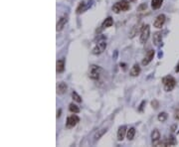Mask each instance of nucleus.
<instances>
[{
	"label": "nucleus",
	"mask_w": 179,
	"mask_h": 147,
	"mask_svg": "<svg viewBox=\"0 0 179 147\" xmlns=\"http://www.w3.org/2000/svg\"><path fill=\"white\" fill-rule=\"evenodd\" d=\"M129 3L130 2L128 1V0H120V1L116 2L115 5L113 6V11L116 14H118V13L120 12H124V11H127L129 10V8H130V5H129Z\"/></svg>",
	"instance_id": "nucleus-1"
},
{
	"label": "nucleus",
	"mask_w": 179,
	"mask_h": 147,
	"mask_svg": "<svg viewBox=\"0 0 179 147\" xmlns=\"http://www.w3.org/2000/svg\"><path fill=\"white\" fill-rule=\"evenodd\" d=\"M162 84H163V88H164L165 92H171L176 86V81L173 77L171 76H167L164 77L162 79Z\"/></svg>",
	"instance_id": "nucleus-2"
},
{
	"label": "nucleus",
	"mask_w": 179,
	"mask_h": 147,
	"mask_svg": "<svg viewBox=\"0 0 179 147\" xmlns=\"http://www.w3.org/2000/svg\"><path fill=\"white\" fill-rule=\"evenodd\" d=\"M100 73H102V68L100 66H97V65H92L90 67V71H89V77L91 78L92 80H95V81H98L100 79Z\"/></svg>",
	"instance_id": "nucleus-3"
},
{
	"label": "nucleus",
	"mask_w": 179,
	"mask_h": 147,
	"mask_svg": "<svg viewBox=\"0 0 179 147\" xmlns=\"http://www.w3.org/2000/svg\"><path fill=\"white\" fill-rule=\"evenodd\" d=\"M149 35H150V27L149 25H143L141 28V32H140V43L141 44H145L147 42L149 38Z\"/></svg>",
	"instance_id": "nucleus-4"
},
{
	"label": "nucleus",
	"mask_w": 179,
	"mask_h": 147,
	"mask_svg": "<svg viewBox=\"0 0 179 147\" xmlns=\"http://www.w3.org/2000/svg\"><path fill=\"white\" fill-rule=\"evenodd\" d=\"M80 122V118L78 115L76 114H72L70 116L67 117V121H66V126L68 128H73L77 125Z\"/></svg>",
	"instance_id": "nucleus-5"
},
{
	"label": "nucleus",
	"mask_w": 179,
	"mask_h": 147,
	"mask_svg": "<svg viewBox=\"0 0 179 147\" xmlns=\"http://www.w3.org/2000/svg\"><path fill=\"white\" fill-rule=\"evenodd\" d=\"M107 49V42L106 41H100L94 47L93 49V54L94 55H100L102 53L105 52V50Z\"/></svg>",
	"instance_id": "nucleus-6"
},
{
	"label": "nucleus",
	"mask_w": 179,
	"mask_h": 147,
	"mask_svg": "<svg viewBox=\"0 0 179 147\" xmlns=\"http://www.w3.org/2000/svg\"><path fill=\"white\" fill-rule=\"evenodd\" d=\"M165 20H166V17H165V15L164 14H159L155 18V20H154L153 26L155 28H157V29L162 28L163 25H164V23H165Z\"/></svg>",
	"instance_id": "nucleus-7"
},
{
	"label": "nucleus",
	"mask_w": 179,
	"mask_h": 147,
	"mask_svg": "<svg viewBox=\"0 0 179 147\" xmlns=\"http://www.w3.org/2000/svg\"><path fill=\"white\" fill-rule=\"evenodd\" d=\"M176 144H177V140L175 139L174 136L170 135L169 137L165 138L163 141H160L158 146H172V145H176Z\"/></svg>",
	"instance_id": "nucleus-8"
},
{
	"label": "nucleus",
	"mask_w": 179,
	"mask_h": 147,
	"mask_svg": "<svg viewBox=\"0 0 179 147\" xmlns=\"http://www.w3.org/2000/svg\"><path fill=\"white\" fill-rule=\"evenodd\" d=\"M68 18H69L68 15L64 14L61 18L59 19V21H58V23H57V26H56V30H57L58 32H59V31H62L63 29H64V27L67 24V22H68Z\"/></svg>",
	"instance_id": "nucleus-9"
},
{
	"label": "nucleus",
	"mask_w": 179,
	"mask_h": 147,
	"mask_svg": "<svg viewBox=\"0 0 179 147\" xmlns=\"http://www.w3.org/2000/svg\"><path fill=\"white\" fill-rule=\"evenodd\" d=\"M151 140H152V145L158 146L160 142V133L157 129H154L151 133Z\"/></svg>",
	"instance_id": "nucleus-10"
},
{
	"label": "nucleus",
	"mask_w": 179,
	"mask_h": 147,
	"mask_svg": "<svg viewBox=\"0 0 179 147\" xmlns=\"http://www.w3.org/2000/svg\"><path fill=\"white\" fill-rule=\"evenodd\" d=\"M154 54H155V53H154L153 50H149L148 52L146 53V55H145L144 59L142 60V63H141L143 66H146V65H148L150 63L154 57Z\"/></svg>",
	"instance_id": "nucleus-11"
},
{
	"label": "nucleus",
	"mask_w": 179,
	"mask_h": 147,
	"mask_svg": "<svg viewBox=\"0 0 179 147\" xmlns=\"http://www.w3.org/2000/svg\"><path fill=\"white\" fill-rule=\"evenodd\" d=\"M126 132H127V128L125 125H122V126H120V127H118V141H122V140H124Z\"/></svg>",
	"instance_id": "nucleus-12"
},
{
	"label": "nucleus",
	"mask_w": 179,
	"mask_h": 147,
	"mask_svg": "<svg viewBox=\"0 0 179 147\" xmlns=\"http://www.w3.org/2000/svg\"><path fill=\"white\" fill-rule=\"evenodd\" d=\"M162 43V33L161 32H155L153 34V44L155 46H160Z\"/></svg>",
	"instance_id": "nucleus-13"
},
{
	"label": "nucleus",
	"mask_w": 179,
	"mask_h": 147,
	"mask_svg": "<svg viewBox=\"0 0 179 147\" xmlns=\"http://www.w3.org/2000/svg\"><path fill=\"white\" fill-rule=\"evenodd\" d=\"M140 72H141V70H140V67L138 66V64H134L129 74H130L131 77H138Z\"/></svg>",
	"instance_id": "nucleus-14"
},
{
	"label": "nucleus",
	"mask_w": 179,
	"mask_h": 147,
	"mask_svg": "<svg viewBox=\"0 0 179 147\" xmlns=\"http://www.w3.org/2000/svg\"><path fill=\"white\" fill-rule=\"evenodd\" d=\"M90 6H91V4H88V5H87L85 1L80 2L79 6H78V8H77V14H81V13L85 12V11L88 9Z\"/></svg>",
	"instance_id": "nucleus-15"
},
{
	"label": "nucleus",
	"mask_w": 179,
	"mask_h": 147,
	"mask_svg": "<svg viewBox=\"0 0 179 147\" xmlns=\"http://www.w3.org/2000/svg\"><path fill=\"white\" fill-rule=\"evenodd\" d=\"M113 18H111V17H107V18L102 23V26H100V30H104V29H106V28L111 27V26H113Z\"/></svg>",
	"instance_id": "nucleus-16"
},
{
	"label": "nucleus",
	"mask_w": 179,
	"mask_h": 147,
	"mask_svg": "<svg viewBox=\"0 0 179 147\" xmlns=\"http://www.w3.org/2000/svg\"><path fill=\"white\" fill-rule=\"evenodd\" d=\"M56 70H57V73H63L65 70V60L64 59H60L57 61V64H56Z\"/></svg>",
	"instance_id": "nucleus-17"
},
{
	"label": "nucleus",
	"mask_w": 179,
	"mask_h": 147,
	"mask_svg": "<svg viewBox=\"0 0 179 147\" xmlns=\"http://www.w3.org/2000/svg\"><path fill=\"white\" fill-rule=\"evenodd\" d=\"M67 90H68V86H67L65 83H60L59 84H58L57 93H59V95H64V93L67 92Z\"/></svg>",
	"instance_id": "nucleus-18"
},
{
	"label": "nucleus",
	"mask_w": 179,
	"mask_h": 147,
	"mask_svg": "<svg viewBox=\"0 0 179 147\" xmlns=\"http://www.w3.org/2000/svg\"><path fill=\"white\" fill-rule=\"evenodd\" d=\"M107 129H109V127H102V128H100V130H98L97 133L95 134V137H94V138H95V141H97V140L100 139V138L107 132Z\"/></svg>",
	"instance_id": "nucleus-19"
},
{
	"label": "nucleus",
	"mask_w": 179,
	"mask_h": 147,
	"mask_svg": "<svg viewBox=\"0 0 179 147\" xmlns=\"http://www.w3.org/2000/svg\"><path fill=\"white\" fill-rule=\"evenodd\" d=\"M163 3V0H151V7L153 9H159Z\"/></svg>",
	"instance_id": "nucleus-20"
},
{
	"label": "nucleus",
	"mask_w": 179,
	"mask_h": 147,
	"mask_svg": "<svg viewBox=\"0 0 179 147\" xmlns=\"http://www.w3.org/2000/svg\"><path fill=\"white\" fill-rule=\"evenodd\" d=\"M134 135H135V128L134 127H130L129 129H127V132H126V137L128 140H133Z\"/></svg>",
	"instance_id": "nucleus-21"
},
{
	"label": "nucleus",
	"mask_w": 179,
	"mask_h": 147,
	"mask_svg": "<svg viewBox=\"0 0 179 147\" xmlns=\"http://www.w3.org/2000/svg\"><path fill=\"white\" fill-rule=\"evenodd\" d=\"M69 110H70L71 112H73V113H79L80 112L79 106L76 105L75 103H71L70 105H69Z\"/></svg>",
	"instance_id": "nucleus-22"
},
{
	"label": "nucleus",
	"mask_w": 179,
	"mask_h": 147,
	"mask_svg": "<svg viewBox=\"0 0 179 147\" xmlns=\"http://www.w3.org/2000/svg\"><path fill=\"white\" fill-rule=\"evenodd\" d=\"M158 120H159L160 122H164L165 120L167 119V113L166 112H164V111H163V112H160L159 114H158Z\"/></svg>",
	"instance_id": "nucleus-23"
},
{
	"label": "nucleus",
	"mask_w": 179,
	"mask_h": 147,
	"mask_svg": "<svg viewBox=\"0 0 179 147\" xmlns=\"http://www.w3.org/2000/svg\"><path fill=\"white\" fill-rule=\"evenodd\" d=\"M72 97H73V99L75 101H77V102H82V97H80L79 95H78L77 93L76 92H73L72 93Z\"/></svg>",
	"instance_id": "nucleus-24"
},
{
	"label": "nucleus",
	"mask_w": 179,
	"mask_h": 147,
	"mask_svg": "<svg viewBox=\"0 0 179 147\" xmlns=\"http://www.w3.org/2000/svg\"><path fill=\"white\" fill-rule=\"evenodd\" d=\"M136 32H137V27H136V25H135L133 27V31L130 32V34H129V38H133L136 35Z\"/></svg>",
	"instance_id": "nucleus-25"
},
{
	"label": "nucleus",
	"mask_w": 179,
	"mask_h": 147,
	"mask_svg": "<svg viewBox=\"0 0 179 147\" xmlns=\"http://www.w3.org/2000/svg\"><path fill=\"white\" fill-rule=\"evenodd\" d=\"M147 8V5H146V3H143V4H141V5L139 6V7H138V10L139 11H142V10H145Z\"/></svg>",
	"instance_id": "nucleus-26"
},
{
	"label": "nucleus",
	"mask_w": 179,
	"mask_h": 147,
	"mask_svg": "<svg viewBox=\"0 0 179 147\" xmlns=\"http://www.w3.org/2000/svg\"><path fill=\"white\" fill-rule=\"evenodd\" d=\"M174 117H175V119L179 120V110H175V112H174Z\"/></svg>",
	"instance_id": "nucleus-27"
},
{
	"label": "nucleus",
	"mask_w": 179,
	"mask_h": 147,
	"mask_svg": "<svg viewBox=\"0 0 179 147\" xmlns=\"http://www.w3.org/2000/svg\"><path fill=\"white\" fill-rule=\"evenodd\" d=\"M151 105L154 106V108H158V102L156 101H153L151 102Z\"/></svg>",
	"instance_id": "nucleus-28"
},
{
	"label": "nucleus",
	"mask_w": 179,
	"mask_h": 147,
	"mask_svg": "<svg viewBox=\"0 0 179 147\" xmlns=\"http://www.w3.org/2000/svg\"><path fill=\"white\" fill-rule=\"evenodd\" d=\"M175 72L179 73V63L177 64V66H176V68H175Z\"/></svg>",
	"instance_id": "nucleus-29"
},
{
	"label": "nucleus",
	"mask_w": 179,
	"mask_h": 147,
	"mask_svg": "<svg viewBox=\"0 0 179 147\" xmlns=\"http://www.w3.org/2000/svg\"><path fill=\"white\" fill-rule=\"evenodd\" d=\"M61 110H59V111H58V112H57V117H59L60 116V115H61Z\"/></svg>",
	"instance_id": "nucleus-30"
},
{
	"label": "nucleus",
	"mask_w": 179,
	"mask_h": 147,
	"mask_svg": "<svg viewBox=\"0 0 179 147\" xmlns=\"http://www.w3.org/2000/svg\"><path fill=\"white\" fill-rule=\"evenodd\" d=\"M116 57H118V52L115 51V56H113V59L116 60Z\"/></svg>",
	"instance_id": "nucleus-31"
},
{
	"label": "nucleus",
	"mask_w": 179,
	"mask_h": 147,
	"mask_svg": "<svg viewBox=\"0 0 179 147\" xmlns=\"http://www.w3.org/2000/svg\"><path fill=\"white\" fill-rule=\"evenodd\" d=\"M129 2H133V1H135V0H128Z\"/></svg>",
	"instance_id": "nucleus-32"
}]
</instances>
